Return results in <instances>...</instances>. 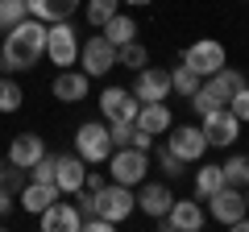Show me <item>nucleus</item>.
Listing matches in <instances>:
<instances>
[{"mask_svg": "<svg viewBox=\"0 0 249 232\" xmlns=\"http://www.w3.org/2000/svg\"><path fill=\"white\" fill-rule=\"evenodd\" d=\"M42 58H46V21H37V17L17 21L0 42V71L4 75L34 71Z\"/></svg>", "mask_w": 249, "mask_h": 232, "instance_id": "1", "label": "nucleus"}, {"mask_svg": "<svg viewBox=\"0 0 249 232\" xmlns=\"http://www.w3.org/2000/svg\"><path fill=\"white\" fill-rule=\"evenodd\" d=\"M150 174V149H137V145H116L108 153V179L124 182V187H137V182Z\"/></svg>", "mask_w": 249, "mask_h": 232, "instance_id": "2", "label": "nucleus"}, {"mask_svg": "<svg viewBox=\"0 0 249 232\" xmlns=\"http://www.w3.org/2000/svg\"><path fill=\"white\" fill-rule=\"evenodd\" d=\"M46 58H50V66H58V71H67V66L79 63V33H75L71 21L46 25Z\"/></svg>", "mask_w": 249, "mask_h": 232, "instance_id": "3", "label": "nucleus"}, {"mask_svg": "<svg viewBox=\"0 0 249 232\" xmlns=\"http://www.w3.org/2000/svg\"><path fill=\"white\" fill-rule=\"evenodd\" d=\"M75 153L88 166H104L112 153V137H108V120H83L75 129Z\"/></svg>", "mask_w": 249, "mask_h": 232, "instance_id": "4", "label": "nucleus"}, {"mask_svg": "<svg viewBox=\"0 0 249 232\" xmlns=\"http://www.w3.org/2000/svg\"><path fill=\"white\" fill-rule=\"evenodd\" d=\"M96 212L108 215L112 224H124L129 215L137 212V195H133V187H124V182H112V179H108L104 187L96 191Z\"/></svg>", "mask_w": 249, "mask_h": 232, "instance_id": "5", "label": "nucleus"}, {"mask_svg": "<svg viewBox=\"0 0 249 232\" xmlns=\"http://www.w3.org/2000/svg\"><path fill=\"white\" fill-rule=\"evenodd\" d=\"M183 63L191 66L199 79H208V75H216L220 66H229V50H224V42H216V37H199V42H191L183 50Z\"/></svg>", "mask_w": 249, "mask_h": 232, "instance_id": "6", "label": "nucleus"}, {"mask_svg": "<svg viewBox=\"0 0 249 232\" xmlns=\"http://www.w3.org/2000/svg\"><path fill=\"white\" fill-rule=\"evenodd\" d=\"M112 66H116V46L100 29H96V37H83L79 42V71H88L91 79H104Z\"/></svg>", "mask_w": 249, "mask_h": 232, "instance_id": "7", "label": "nucleus"}, {"mask_svg": "<svg viewBox=\"0 0 249 232\" xmlns=\"http://www.w3.org/2000/svg\"><path fill=\"white\" fill-rule=\"evenodd\" d=\"M199 129L208 137V149H232L241 137V120L229 112V108H216V112H204L199 116Z\"/></svg>", "mask_w": 249, "mask_h": 232, "instance_id": "8", "label": "nucleus"}, {"mask_svg": "<svg viewBox=\"0 0 249 232\" xmlns=\"http://www.w3.org/2000/svg\"><path fill=\"white\" fill-rule=\"evenodd\" d=\"M166 145L187 162V166H196V162L208 158V137L199 125H170L166 129Z\"/></svg>", "mask_w": 249, "mask_h": 232, "instance_id": "9", "label": "nucleus"}, {"mask_svg": "<svg viewBox=\"0 0 249 232\" xmlns=\"http://www.w3.org/2000/svg\"><path fill=\"white\" fill-rule=\"evenodd\" d=\"M158 224H162V228H175V232H199L208 224V212H204V203H199L196 195H183V199L175 195L170 212L162 215Z\"/></svg>", "mask_w": 249, "mask_h": 232, "instance_id": "10", "label": "nucleus"}, {"mask_svg": "<svg viewBox=\"0 0 249 232\" xmlns=\"http://www.w3.org/2000/svg\"><path fill=\"white\" fill-rule=\"evenodd\" d=\"M129 91H133L142 104L170 99V91H175V87H170V71H166V66H150V63H145L142 71H133V87H129Z\"/></svg>", "mask_w": 249, "mask_h": 232, "instance_id": "11", "label": "nucleus"}, {"mask_svg": "<svg viewBox=\"0 0 249 232\" xmlns=\"http://www.w3.org/2000/svg\"><path fill=\"white\" fill-rule=\"evenodd\" d=\"M204 203H208V215H212L216 224L232 228V224L245 215V191H241V187H229V182H224V187L216 191L212 199H204Z\"/></svg>", "mask_w": 249, "mask_h": 232, "instance_id": "12", "label": "nucleus"}, {"mask_svg": "<svg viewBox=\"0 0 249 232\" xmlns=\"http://www.w3.org/2000/svg\"><path fill=\"white\" fill-rule=\"evenodd\" d=\"M137 108H142V99H137L129 87H116L112 83V87L100 91V116H104L108 125H112V120H133Z\"/></svg>", "mask_w": 249, "mask_h": 232, "instance_id": "13", "label": "nucleus"}, {"mask_svg": "<svg viewBox=\"0 0 249 232\" xmlns=\"http://www.w3.org/2000/svg\"><path fill=\"white\" fill-rule=\"evenodd\" d=\"M137 195V207H142V215H150V220H162V215L170 212V203H175V191H170V182H137L133 187Z\"/></svg>", "mask_w": 249, "mask_h": 232, "instance_id": "14", "label": "nucleus"}, {"mask_svg": "<svg viewBox=\"0 0 249 232\" xmlns=\"http://www.w3.org/2000/svg\"><path fill=\"white\" fill-rule=\"evenodd\" d=\"M50 91H54V99H58V104H83V99H88V91H91V75L67 66V71L54 75Z\"/></svg>", "mask_w": 249, "mask_h": 232, "instance_id": "15", "label": "nucleus"}, {"mask_svg": "<svg viewBox=\"0 0 249 232\" xmlns=\"http://www.w3.org/2000/svg\"><path fill=\"white\" fill-rule=\"evenodd\" d=\"M83 179H88V162H83L79 153H58V158H54V187H58L62 195L83 191Z\"/></svg>", "mask_w": 249, "mask_h": 232, "instance_id": "16", "label": "nucleus"}, {"mask_svg": "<svg viewBox=\"0 0 249 232\" xmlns=\"http://www.w3.org/2000/svg\"><path fill=\"white\" fill-rule=\"evenodd\" d=\"M37 220H42V232H79L83 228L79 207H75V203H62V199H54Z\"/></svg>", "mask_w": 249, "mask_h": 232, "instance_id": "17", "label": "nucleus"}, {"mask_svg": "<svg viewBox=\"0 0 249 232\" xmlns=\"http://www.w3.org/2000/svg\"><path fill=\"white\" fill-rule=\"evenodd\" d=\"M54 199H62V191L54 187V182H34V179H29L25 187L17 191V207H21V212H29V215H42Z\"/></svg>", "mask_w": 249, "mask_h": 232, "instance_id": "18", "label": "nucleus"}, {"mask_svg": "<svg viewBox=\"0 0 249 232\" xmlns=\"http://www.w3.org/2000/svg\"><path fill=\"white\" fill-rule=\"evenodd\" d=\"M133 125L142 129V133H150V137H166V129L175 125V116H170L166 99H158V104H142V108H137Z\"/></svg>", "mask_w": 249, "mask_h": 232, "instance_id": "19", "label": "nucleus"}, {"mask_svg": "<svg viewBox=\"0 0 249 232\" xmlns=\"http://www.w3.org/2000/svg\"><path fill=\"white\" fill-rule=\"evenodd\" d=\"M42 153H46V141H42L37 133H17V137L9 141V166L29 170L37 158H42Z\"/></svg>", "mask_w": 249, "mask_h": 232, "instance_id": "20", "label": "nucleus"}, {"mask_svg": "<svg viewBox=\"0 0 249 232\" xmlns=\"http://www.w3.org/2000/svg\"><path fill=\"white\" fill-rule=\"evenodd\" d=\"M79 4H83V0H25L29 17L46 21V25H54V21H71Z\"/></svg>", "mask_w": 249, "mask_h": 232, "instance_id": "21", "label": "nucleus"}, {"mask_svg": "<svg viewBox=\"0 0 249 232\" xmlns=\"http://www.w3.org/2000/svg\"><path fill=\"white\" fill-rule=\"evenodd\" d=\"M245 83H249V79H245V71H232V66H220L216 75H208V79H204V87L212 91V96L220 99V104H229V99L237 96V91L245 87Z\"/></svg>", "mask_w": 249, "mask_h": 232, "instance_id": "22", "label": "nucleus"}, {"mask_svg": "<svg viewBox=\"0 0 249 232\" xmlns=\"http://www.w3.org/2000/svg\"><path fill=\"white\" fill-rule=\"evenodd\" d=\"M191 187H196V199H199V203H204V199H212L216 191L224 187L220 162H196V179H191Z\"/></svg>", "mask_w": 249, "mask_h": 232, "instance_id": "23", "label": "nucleus"}, {"mask_svg": "<svg viewBox=\"0 0 249 232\" xmlns=\"http://www.w3.org/2000/svg\"><path fill=\"white\" fill-rule=\"evenodd\" d=\"M100 33H104L112 46H124V42H133V37H137V17H133V13H121V9H116L112 17L100 25Z\"/></svg>", "mask_w": 249, "mask_h": 232, "instance_id": "24", "label": "nucleus"}, {"mask_svg": "<svg viewBox=\"0 0 249 232\" xmlns=\"http://www.w3.org/2000/svg\"><path fill=\"white\" fill-rule=\"evenodd\" d=\"M150 63V50L142 46V37H133V42L116 46V66H124V71H142V66Z\"/></svg>", "mask_w": 249, "mask_h": 232, "instance_id": "25", "label": "nucleus"}, {"mask_svg": "<svg viewBox=\"0 0 249 232\" xmlns=\"http://www.w3.org/2000/svg\"><path fill=\"white\" fill-rule=\"evenodd\" d=\"M21 104H25V91H21L17 75H0V112L13 116V112H21Z\"/></svg>", "mask_w": 249, "mask_h": 232, "instance_id": "26", "label": "nucleus"}, {"mask_svg": "<svg viewBox=\"0 0 249 232\" xmlns=\"http://www.w3.org/2000/svg\"><path fill=\"white\" fill-rule=\"evenodd\" d=\"M220 170H224L229 187H249V153H229L220 162Z\"/></svg>", "mask_w": 249, "mask_h": 232, "instance_id": "27", "label": "nucleus"}, {"mask_svg": "<svg viewBox=\"0 0 249 232\" xmlns=\"http://www.w3.org/2000/svg\"><path fill=\"white\" fill-rule=\"evenodd\" d=\"M199 83H204V79H199V75L196 71H191V66H187V63H178V66H170V87H175V96H191V91H196L199 87Z\"/></svg>", "mask_w": 249, "mask_h": 232, "instance_id": "28", "label": "nucleus"}, {"mask_svg": "<svg viewBox=\"0 0 249 232\" xmlns=\"http://www.w3.org/2000/svg\"><path fill=\"white\" fill-rule=\"evenodd\" d=\"M116 4H121V0H88V4H83V21H88L91 29H100L116 13Z\"/></svg>", "mask_w": 249, "mask_h": 232, "instance_id": "29", "label": "nucleus"}, {"mask_svg": "<svg viewBox=\"0 0 249 232\" xmlns=\"http://www.w3.org/2000/svg\"><path fill=\"white\" fill-rule=\"evenodd\" d=\"M158 170H162V179H183V174H187V162L178 158L170 145H162V149H158Z\"/></svg>", "mask_w": 249, "mask_h": 232, "instance_id": "30", "label": "nucleus"}, {"mask_svg": "<svg viewBox=\"0 0 249 232\" xmlns=\"http://www.w3.org/2000/svg\"><path fill=\"white\" fill-rule=\"evenodd\" d=\"M29 9H25V0H0V33H9L17 21H25Z\"/></svg>", "mask_w": 249, "mask_h": 232, "instance_id": "31", "label": "nucleus"}, {"mask_svg": "<svg viewBox=\"0 0 249 232\" xmlns=\"http://www.w3.org/2000/svg\"><path fill=\"white\" fill-rule=\"evenodd\" d=\"M137 133H142V129H137L133 120H112V125H108V137H112V149H116V145H137Z\"/></svg>", "mask_w": 249, "mask_h": 232, "instance_id": "32", "label": "nucleus"}, {"mask_svg": "<svg viewBox=\"0 0 249 232\" xmlns=\"http://www.w3.org/2000/svg\"><path fill=\"white\" fill-rule=\"evenodd\" d=\"M187 99H191V112H196V116H204V112H216V108H229V104H220V99H216L212 91L204 87V83H199V87L191 91Z\"/></svg>", "mask_w": 249, "mask_h": 232, "instance_id": "33", "label": "nucleus"}, {"mask_svg": "<svg viewBox=\"0 0 249 232\" xmlns=\"http://www.w3.org/2000/svg\"><path fill=\"white\" fill-rule=\"evenodd\" d=\"M29 179H34V182H54V158H50V153H42V158L29 166Z\"/></svg>", "mask_w": 249, "mask_h": 232, "instance_id": "34", "label": "nucleus"}, {"mask_svg": "<svg viewBox=\"0 0 249 232\" xmlns=\"http://www.w3.org/2000/svg\"><path fill=\"white\" fill-rule=\"evenodd\" d=\"M229 112H232V116H237L241 125H249V83H245V87H241V91H237V96H232V99H229Z\"/></svg>", "mask_w": 249, "mask_h": 232, "instance_id": "35", "label": "nucleus"}, {"mask_svg": "<svg viewBox=\"0 0 249 232\" xmlns=\"http://www.w3.org/2000/svg\"><path fill=\"white\" fill-rule=\"evenodd\" d=\"M13 207H17V195H13L9 187H0V220H4V215H9Z\"/></svg>", "mask_w": 249, "mask_h": 232, "instance_id": "36", "label": "nucleus"}, {"mask_svg": "<svg viewBox=\"0 0 249 232\" xmlns=\"http://www.w3.org/2000/svg\"><path fill=\"white\" fill-rule=\"evenodd\" d=\"M104 182H108L104 174H100V170H91V166H88V179H83V187H88V191H100V187H104Z\"/></svg>", "mask_w": 249, "mask_h": 232, "instance_id": "37", "label": "nucleus"}, {"mask_svg": "<svg viewBox=\"0 0 249 232\" xmlns=\"http://www.w3.org/2000/svg\"><path fill=\"white\" fill-rule=\"evenodd\" d=\"M121 4H129V9H150L154 0H121Z\"/></svg>", "mask_w": 249, "mask_h": 232, "instance_id": "38", "label": "nucleus"}, {"mask_svg": "<svg viewBox=\"0 0 249 232\" xmlns=\"http://www.w3.org/2000/svg\"><path fill=\"white\" fill-rule=\"evenodd\" d=\"M4 170H9V162H4V158H0V182H4Z\"/></svg>", "mask_w": 249, "mask_h": 232, "instance_id": "39", "label": "nucleus"}, {"mask_svg": "<svg viewBox=\"0 0 249 232\" xmlns=\"http://www.w3.org/2000/svg\"><path fill=\"white\" fill-rule=\"evenodd\" d=\"M241 191H245V212H249V187H241Z\"/></svg>", "mask_w": 249, "mask_h": 232, "instance_id": "40", "label": "nucleus"}]
</instances>
